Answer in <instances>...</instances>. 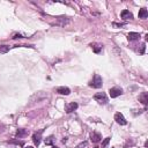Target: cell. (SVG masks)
I'll return each mask as SVG.
<instances>
[{
    "label": "cell",
    "instance_id": "6da1fadb",
    "mask_svg": "<svg viewBox=\"0 0 148 148\" xmlns=\"http://www.w3.org/2000/svg\"><path fill=\"white\" fill-rule=\"evenodd\" d=\"M102 86H103V80L98 74H96L94 76V79L91 80V82H90V87L98 89V88H102Z\"/></svg>",
    "mask_w": 148,
    "mask_h": 148
},
{
    "label": "cell",
    "instance_id": "7a4b0ae2",
    "mask_svg": "<svg viewBox=\"0 0 148 148\" xmlns=\"http://www.w3.org/2000/svg\"><path fill=\"white\" fill-rule=\"evenodd\" d=\"M94 99L98 102L99 104H106L108 103V96L105 92H97L94 95Z\"/></svg>",
    "mask_w": 148,
    "mask_h": 148
},
{
    "label": "cell",
    "instance_id": "3957f363",
    "mask_svg": "<svg viewBox=\"0 0 148 148\" xmlns=\"http://www.w3.org/2000/svg\"><path fill=\"white\" fill-rule=\"evenodd\" d=\"M109 94H110V96L112 98H116V97H118V96H120L123 94V89L119 88V87H113V88H111L109 90Z\"/></svg>",
    "mask_w": 148,
    "mask_h": 148
},
{
    "label": "cell",
    "instance_id": "277c9868",
    "mask_svg": "<svg viewBox=\"0 0 148 148\" xmlns=\"http://www.w3.org/2000/svg\"><path fill=\"white\" fill-rule=\"evenodd\" d=\"M42 134H43V130H40L38 132H35L32 134V141H34V143L36 146H38L40 143V141H42Z\"/></svg>",
    "mask_w": 148,
    "mask_h": 148
},
{
    "label": "cell",
    "instance_id": "5b68a950",
    "mask_svg": "<svg viewBox=\"0 0 148 148\" xmlns=\"http://www.w3.org/2000/svg\"><path fill=\"white\" fill-rule=\"evenodd\" d=\"M114 120H116L117 124H119V125H126V124H127V120L125 119V117H124L123 113H120V112H117V113L114 114Z\"/></svg>",
    "mask_w": 148,
    "mask_h": 148
},
{
    "label": "cell",
    "instance_id": "8992f818",
    "mask_svg": "<svg viewBox=\"0 0 148 148\" xmlns=\"http://www.w3.org/2000/svg\"><path fill=\"white\" fill-rule=\"evenodd\" d=\"M77 103H75V102H72V103H68V104H66V106H65V110H66V112L67 113H71V112H73V111H75L76 109H77Z\"/></svg>",
    "mask_w": 148,
    "mask_h": 148
},
{
    "label": "cell",
    "instance_id": "52a82bcc",
    "mask_svg": "<svg viewBox=\"0 0 148 148\" xmlns=\"http://www.w3.org/2000/svg\"><path fill=\"white\" fill-rule=\"evenodd\" d=\"M56 91L58 94H60V95H69L71 94V89L67 88V87H58L56 89Z\"/></svg>",
    "mask_w": 148,
    "mask_h": 148
},
{
    "label": "cell",
    "instance_id": "ba28073f",
    "mask_svg": "<svg viewBox=\"0 0 148 148\" xmlns=\"http://www.w3.org/2000/svg\"><path fill=\"white\" fill-rule=\"evenodd\" d=\"M120 16H121V18H123V20H131V18H133L132 13H131L130 10H127V9H124V10L121 12Z\"/></svg>",
    "mask_w": 148,
    "mask_h": 148
},
{
    "label": "cell",
    "instance_id": "9c48e42d",
    "mask_svg": "<svg viewBox=\"0 0 148 148\" xmlns=\"http://www.w3.org/2000/svg\"><path fill=\"white\" fill-rule=\"evenodd\" d=\"M90 138H91V141L92 142H98V141L102 140V135L99 133H97V132H92L90 134Z\"/></svg>",
    "mask_w": 148,
    "mask_h": 148
},
{
    "label": "cell",
    "instance_id": "30bf717a",
    "mask_svg": "<svg viewBox=\"0 0 148 148\" xmlns=\"http://www.w3.org/2000/svg\"><path fill=\"white\" fill-rule=\"evenodd\" d=\"M139 99H140V102H141L143 105H147V103H148V94H147V92H142V94L139 96Z\"/></svg>",
    "mask_w": 148,
    "mask_h": 148
},
{
    "label": "cell",
    "instance_id": "8fae6325",
    "mask_svg": "<svg viewBox=\"0 0 148 148\" xmlns=\"http://www.w3.org/2000/svg\"><path fill=\"white\" fill-rule=\"evenodd\" d=\"M139 37H140L139 32H130V34L127 35L128 40H136V39H139Z\"/></svg>",
    "mask_w": 148,
    "mask_h": 148
},
{
    "label": "cell",
    "instance_id": "7c38bea8",
    "mask_svg": "<svg viewBox=\"0 0 148 148\" xmlns=\"http://www.w3.org/2000/svg\"><path fill=\"white\" fill-rule=\"evenodd\" d=\"M91 47H92V50H94L95 53H99V52L102 51V49H103V45L95 43V44H91Z\"/></svg>",
    "mask_w": 148,
    "mask_h": 148
},
{
    "label": "cell",
    "instance_id": "4fadbf2b",
    "mask_svg": "<svg viewBox=\"0 0 148 148\" xmlns=\"http://www.w3.org/2000/svg\"><path fill=\"white\" fill-rule=\"evenodd\" d=\"M147 16H148L147 9H146V8H141V9L139 10V17H140V18H146Z\"/></svg>",
    "mask_w": 148,
    "mask_h": 148
},
{
    "label": "cell",
    "instance_id": "5bb4252c",
    "mask_svg": "<svg viewBox=\"0 0 148 148\" xmlns=\"http://www.w3.org/2000/svg\"><path fill=\"white\" fill-rule=\"evenodd\" d=\"M53 141H54V139H53V136H52V135H51V136H47V138L44 140L45 145H47V146H51V145L53 143Z\"/></svg>",
    "mask_w": 148,
    "mask_h": 148
},
{
    "label": "cell",
    "instance_id": "9a60e30c",
    "mask_svg": "<svg viewBox=\"0 0 148 148\" xmlns=\"http://www.w3.org/2000/svg\"><path fill=\"white\" fill-rule=\"evenodd\" d=\"M9 51L8 45H0V53H7Z\"/></svg>",
    "mask_w": 148,
    "mask_h": 148
},
{
    "label": "cell",
    "instance_id": "2e32d148",
    "mask_svg": "<svg viewBox=\"0 0 148 148\" xmlns=\"http://www.w3.org/2000/svg\"><path fill=\"white\" fill-rule=\"evenodd\" d=\"M25 134H28V131H25V130H18L17 132H16V135L20 138V136H24Z\"/></svg>",
    "mask_w": 148,
    "mask_h": 148
},
{
    "label": "cell",
    "instance_id": "e0dca14e",
    "mask_svg": "<svg viewBox=\"0 0 148 148\" xmlns=\"http://www.w3.org/2000/svg\"><path fill=\"white\" fill-rule=\"evenodd\" d=\"M75 148H89V145H88V142H87V141H83V142L79 143Z\"/></svg>",
    "mask_w": 148,
    "mask_h": 148
},
{
    "label": "cell",
    "instance_id": "ac0fdd59",
    "mask_svg": "<svg viewBox=\"0 0 148 148\" xmlns=\"http://www.w3.org/2000/svg\"><path fill=\"white\" fill-rule=\"evenodd\" d=\"M109 141H110V138H106V139L103 141V143H102V145H103V147H105V146L109 143Z\"/></svg>",
    "mask_w": 148,
    "mask_h": 148
},
{
    "label": "cell",
    "instance_id": "d6986e66",
    "mask_svg": "<svg viewBox=\"0 0 148 148\" xmlns=\"http://www.w3.org/2000/svg\"><path fill=\"white\" fill-rule=\"evenodd\" d=\"M14 39H17V38H23L21 35H18V34H16V35H14V37H13Z\"/></svg>",
    "mask_w": 148,
    "mask_h": 148
},
{
    "label": "cell",
    "instance_id": "ffe728a7",
    "mask_svg": "<svg viewBox=\"0 0 148 148\" xmlns=\"http://www.w3.org/2000/svg\"><path fill=\"white\" fill-rule=\"evenodd\" d=\"M140 53H145V44H141V50H140Z\"/></svg>",
    "mask_w": 148,
    "mask_h": 148
},
{
    "label": "cell",
    "instance_id": "44dd1931",
    "mask_svg": "<svg viewBox=\"0 0 148 148\" xmlns=\"http://www.w3.org/2000/svg\"><path fill=\"white\" fill-rule=\"evenodd\" d=\"M24 148H34V147H31V146H28V147H24Z\"/></svg>",
    "mask_w": 148,
    "mask_h": 148
},
{
    "label": "cell",
    "instance_id": "7402d4cb",
    "mask_svg": "<svg viewBox=\"0 0 148 148\" xmlns=\"http://www.w3.org/2000/svg\"><path fill=\"white\" fill-rule=\"evenodd\" d=\"M52 148H58V147H56V146H52Z\"/></svg>",
    "mask_w": 148,
    "mask_h": 148
},
{
    "label": "cell",
    "instance_id": "603a6c76",
    "mask_svg": "<svg viewBox=\"0 0 148 148\" xmlns=\"http://www.w3.org/2000/svg\"><path fill=\"white\" fill-rule=\"evenodd\" d=\"M112 148H113V147H112Z\"/></svg>",
    "mask_w": 148,
    "mask_h": 148
}]
</instances>
